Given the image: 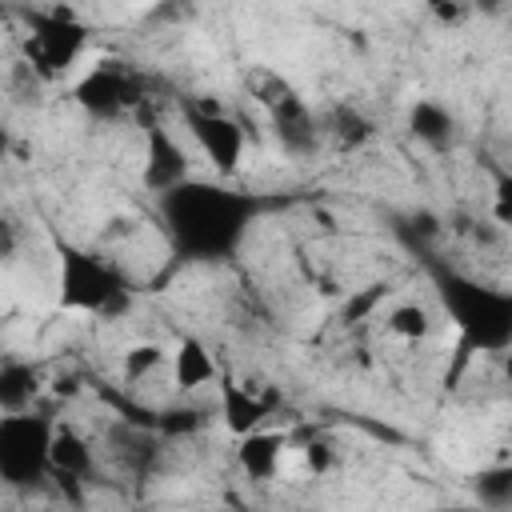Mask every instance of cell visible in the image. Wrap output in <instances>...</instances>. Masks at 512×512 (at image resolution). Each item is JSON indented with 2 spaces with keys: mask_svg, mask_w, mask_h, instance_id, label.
Here are the masks:
<instances>
[{
  "mask_svg": "<svg viewBox=\"0 0 512 512\" xmlns=\"http://www.w3.org/2000/svg\"><path fill=\"white\" fill-rule=\"evenodd\" d=\"M52 416L24 408L0 416V480L12 488H32L48 476V444H52Z\"/></svg>",
  "mask_w": 512,
  "mask_h": 512,
  "instance_id": "obj_4",
  "label": "cell"
},
{
  "mask_svg": "<svg viewBox=\"0 0 512 512\" xmlns=\"http://www.w3.org/2000/svg\"><path fill=\"white\" fill-rule=\"evenodd\" d=\"M72 100H76L88 116H96V120H116V116L132 112V108L144 100V84H140L136 72L120 68L116 60H104V64L88 68V72L76 80Z\"/></svg>",
  "mask_w": 512,
  "mask_h": 512,
  "instance_id": "obj_6",
  "label": "cell"
},
{
  "mask_svg": "<svg viewBox=\"0 0 512 512\" xmlns=\"http://www.w3.org/2000/svg\"><path fill=\"white\" fill-rule=\"evenodd\" d=\"M32 36L24 40V64L40 76V80H56L64 76L80 52L88 48V28L68 12V8H52V12H32L28 20Z\"/></svg>",
  "mask_w": 512,
  "mask_h": 512,
  "instance_id": "obj_5",
  "label": "cell"
},
{
  "mask_svg": "<svg viewBox=\"0 0 512 512\" xmlns=\"http://www.w3.org/2000/svg\"><path fill=\"white\" fill-rule=\"evenodd\" d=\"M164 364H168V348H160V344H152V340H140V344H132V348L124 352L120 376H124L128 388H136V384H144L152 372H160Z\"/></svg>",
  "mask_w": 512,
  "mask_h": 512,
  "instance_id": "obj_19",
  "label": "cell"
},
{
  "mask_svg": "<svg viewBox=\"0 0 512 512\" xmlns=\"http://www.w3.org/2000/svg\"><path fill=\"white\" fill-rule=\"evenodd\" d=\"M160 224L172 240V248L184 260L216 264L236 256L248 228L260 216V200L252 192H240L220 180H180L176 188L156 196Z\"/></svg>",
  "mask_w": 512,
  "mask_h": 512,
  "instance_id": "obj_1",
  "label": "cell"
},
{
  "mask_svg": "<svg viewBox=\"0 0 512 512\" xmlns=\"http://www.w3.org/2000/svg\"><path fill=\"white\" fill-rule=\"evenodd\" d=\"M384 328H388L392 336L416 344V340H424V336L432 332V312H428L424 304H416V300H404V304H392V308H388Z\"/></svg>",
  "mask_w": 512,
  "mask_h": 512,
  "instance_id": "obj_18",
  "label": "cell"
},
{
  "mask_svg": "<svg viewBox=\"0 0 512 512\" xmlns=\"http://www.w3.org/2000/svg\"><path fill=\"white\" fill-rule=\"evenodd\" d=\"M108 448H112V456L128 468V472H148L152 464H156V432H144V428H136V424H112V432H108Z\"/></svg>",
  "mask_w": 512,
  "mask_h": 512,
  "instance_id": "obj_16",
  "label": "cell"
},
{
  "mask_svg": "<svg viewBox=\"0 0 512 512\" xmlns=\"http://www.w3.org/2000/svg\"><path fill=\"white\" fill-rule=\"evenodd\" d=\"M268 112H272V132H276V140H280V148L288 152V156H312L316 148H320V124H316V116H312V108L288 88L284 96H276L272 104H268Z\"/></svg>",
  "mask_w": 512,
  "mask_h": 512,
  "instance_id": "obj_9",
  "label": "cell"
},
{
  "mask_svg": "<svg viewBox=\"0 0 512 512\" xmlns=\"http://www.w3.org/2000/svg\"><path fill=\"white\" fill-rule=\"evenodd\" d=\"M424 4L440 28H460L468 20V0H424Z\"/></svg>",
  "mask_w": 512,
  "mask_h": 512,
  "instance_id": "obj_23",
  "label": "cell"
},
{
  "mask_svg": "<svg viewBox=\"0 0 512 512\" xmlns=\"http://www.w3.org/2000/svg\"><path fill=\"white\" fill-rule=\"evenodd\" d=\"M40 388H44V376H40L36 364L16 360V356L12 360H0V416L4 412L32 408L36 396H40Z\"/></svg>",
  "mask_w": 512,
  "mask_h": 512,
  "instance_id": "obj_15",
  "label": "cell"
},
{
  "mask_svg": "<svg viewBox=\"0 0 512 512\" xmlns=\"http://www.w3.org/2000/svg\"><path fill=\"white\" fill-rule=\"evenodd\" d=\"M472 492L484 508H512V468L508 464H492V468H480L472 476Z\"/></svg>",
  "mask_w": 512,
  "mask_h": 512,
  "instance_id": "obj_20",
  "label": "cell"
},
{
  "mask_svg": "<svg viewBox=\"0 0 512 512\" xmlns=\"http://www.w3.org/2000/svg\"><path fill=\"white\" fill-rule=\"evenodd\" d=\"M168 364H172L176 392H196V388L216 380V360H212V352H208V344L200 336H180V344L172 348Z\"/></svg>",
  "mask_w": 512,
  "mask_h": 512,
  "instance_id": "obj_14",
  "label": "cell"
},
{
  "mask_svg": "<svg viewBox=\"0 0 512 512\" xmlns=\"http://www.w3.org/2000/svg\"><path fill=\"white\" fill-rule=\"evenodd\" d=\"M436 292L464 344L476 352H504L512 344V296L480 284L456 268H436Z\"/></svg>",
  "mask_w": 512,
  "mask_h": 512,
  "instance_id": "obj_2",
  "label": "cell"
},
{
  "mask_svg": "<svg viewBox=\"0 0 512 512\" xmlns=\"http://www.w3.org/2000/svg\"><path fill=\"white\" fill-rule=\"evenodd\" d=\"M16 252H20V228L12 216H0V260L4 264L16 260Z\"/></svg>",
  "mask_w": 512,
  "mask_h": 512,
  "instance_id": "obj_24",
  "label": "cell"
},
{
  "mask_svg": "<svg viewBox=\"0 0 512 512\" xmlns=\"http://www.w3.org/2000/svg\"><path fill=\"white\" fill-rule=\"evenodd\" d=\"M200 424H204L200 412H192V408H172V412H164V416L156 420V432H164V436H180V432H196Z\"/></svg>",
  "mask_w": 512,
  "mask_h": 512,
  "instance_id": "obj_22",
  "label": "cell"
},
{
  "mask_svg": "<svg viewBox=\"0 0 512 512\" xmlns=\"http://www.w3.org/2000/svg\"><path fill=\"white\" fill-rule=\"evenodd\" d=\"M272 412H276V400L268 392H256L252 384H240L232 376L220 380V420L232 436H244V432L260 428Z\"/></svg>",
  "mask_w": 512,
  "mask_h": 512,
  "instance_id": "obj_12",
  "label": "cell"
},
{
  "mask_svg": "<svg viewBox=\"0 0 512 512\" xmlns=\"http://www.w3.org/2000/svg\"><path fill=\"white\" fill-rule=\"evenodd\" d=\"M300 452H304V468L312 472V476H328L332 468H336V448L328 444V440H304L300 444Z\"/></svg>",
  "mask_w": 512,
  "mask_h": 512,
  "instance_id": "obj_21",
  "label": "cell"
},
{
  "mask_svg": "<svg viewBox=\"0 0 512 512\" xmlns=\"http://www.w3.org/2000/svg\"><path fill=\"white\" fill-rule=\"evenodd\" d=\"M320 132L324 136H332L340 148H360V144H368L372 140V120L360 112V108H352V104H340V108H332L328 116H324V124H320Z\"/></svg>",
  "mask_w": 512,
  "mask_h": 512,
  "instance_id": "obj_17",
  "label": "cell"
},
{
  "mask_svg": "<svg viewBox=\"0 0 512 512\" xmlns=\"http://www.w3.org/2000/svg\"><path fill=\"white\" fill-rule=\"evenodd\" d=\"M96 472V452L92 440L72 428V424H52V444H48V476L64 484H84Z\"/></svg>",
  "mask_w": 512,
  "mask_h": 512,
  "instance_id": "obj_11",
  "label": "cell"
},
{
  "mask_svg": "<svg viewBox=\"0 0 512 512\" xmlns=\"http://www.w3.org/2000/svg\"><path fill=\"white\" fill-rule=\"evenodd\" d=\"M192 176V164H188V152L184 144L164 128V124H148L144 132V164H140V180L152 196L176 188L180 180Z\"/></svg>",
  "mask_w": 512,
  "mask_h": 512,
  "instance_id": "obj_8",
  "label": "cell"
},
{
  "mask_svg": "<svg viewBox=\"0 0 512 512\" xmlns=\"http://www.w3.org/2000/svg\"><path fill=\"white\" fill-rule=\"evenodd\" d=\"M8 152H12V132H8V124L0 120V160H8Z\"/></svg>",
  "mask_w": 512,
  "mask_h": 512,
  "instance_id": "obj_26",
  "label": "cell"
},
{
  "mask_svg": "<svg viewBox=\"0 0 512 512\" xmlns=\"http://www.w3.org/2000/svg\"><path fill=\"white\" fill-rule=\"evenodd\" d=\"M292 448V436L280 432V428H252L244 436H236V464L248 480L264 484V480H276L280 476V464H284V452Z\"/></svg>",
  "mask_w": 512,
  "mask_h": 512,
  "instance_id": "obj_10",
  "label": "cell"
},
{
  "mask_svg": "<svg viewBox=\"0 0 512 512\" xmlns=\"http://www.w3.org/2000/svg\"><path fill=\"white\" fill-rule=\"evenodd\" d=\"M408 132H412L424 148L444 152V148H452V140H456V112H452L448 104L432 100V96H420V100H412V108H408Z\"/></svg>",
  "mask_w": 512,
  "mask_h": 512,
  "instance_id": "obj_13",
  "label": "cell"
},
{
  "mask_svg": "<svg viewBox=\"0 0 512 512\" xmlns=\"http://www.w3.org/2000/svg\"><path fill=\"white\" fill-rule=\"evenodd\" d=\"M184 124H188L196 148L204 152V160L220 176H232L240 168V160H244V128H240V120H232L216 104L196 100V104H184Z\"/></svg>",
  "mask_w": 512,
  "mask_h": 512,
  "instance_id": "obj_7",
  "label": "cell"
},
{
  "mask_svg": "<svg viewBox=\"0 0 512 512\" xmlns=\"http://www.w3.org/2000/svg\"><path fill=\"white\" fill-rule=\"evenodd\" d=\"M56 304L68 312L116 320L132 308V288L104 256L60 240L56 244Z\"/></svg>",
  "mask_w": 512,
  "mask_h": 512,
  "instance_id": "obj_3",
  "label": "cell"
},
{
  "mask_svg": "<svg viewBox=\"0 0 512 512\" xmlns=\"http://www.w3.org/2000/svg\"><path fill=\"white\" fill-rule=\"evenodd\" d=\"M504 8H508V0H468V12H480V16H504Z\"/></svg>",
  "mask_w": 512,
  "mask_h": 512,
  "instance_id": "obj_25",
  "label": "cell"
}]
</instances>
